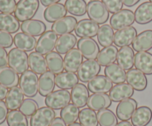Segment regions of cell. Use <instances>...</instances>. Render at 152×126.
<instances>
[{"label": "cell", "instance_id": "obj_56", "mask_svg": "<svg viewBox=\"0 0 152 126\" xmlns=\"http://www.w3.org/2000/svg\"><path fill=\"white\" fill-rule=\"evenodd\" d=\"M68 126H83V125H82L80 123H78V122H74V123L71 124V125H69Z\"/></svg>", "mask_w": 152, "mask_h": 126}, {"label": "cell", "instance_id": "obj_43", "mask_svg": "<svg viewBox=\"0 0 152 126\" xmlns=\"http://www.w3.org/2000/svg\"><path fill=\"white\" fill-rule=\"evenodd\" d=\"M98 122L100 126H117V118L112 111L103 109L98 112Z\"/></svg>", "mask_w": 152, "mask_h": 126}, {"label": "cell", "instance_id": "obj_54", "mask_svg": "<svg viewBox=\"0 0 152 126\" xmlns=\"http://www.w3.org/2000/svg\"><path fill=\"white\" fill-rule=\"evenodd\" d=\"M60 1L61 0H40L41 4L45 7H48V6L52 5V4H56V3Z\"/></svg>", "mask_w": 152, "mask_h": 126}, {"label": "cell", "instance_id": "obj_35", "mask_svg": "<svg viewBox=\"0 0 152 126\" xmlns=\"http://www.w3.org/2000/svg\"><path fill=\"white\" fill-rule=\"evenodd\" d=\"M105 75L112 83L120 84L126 81V73L117 63H111L105 67Z\"/></svg>", "mask_w": 152, "mask_h": 126}, {"label": "cell", "instance_id": "obj_3", "mask_svg": "<svg viewBox=\"0 0 152 126\" xmlns=\"http://www.w3.org/2000/svg\"><path fill=\"white\" fill-rule=\"evenodd\" d=\"M8 65L18 74H23L29 66L28 55L18 48L12 49L8 53Z\"/></svg>", "mask_w": 152, "mask_h": 126}, {"label": "cell", "instance_id": "obj_8", "mask_svg": "<svg viewBox=\"0 0 152 126\" xmlns=\"http://www.w3.org/2000/svg\"><path fill=\"white\" fill-rule=\"evenodd\" d=\"M100 70L101 66L96 60H86L77 71V76L83 83H88L97 76Z\"/></svg>", "mask_w": 152, "mask_h": 126}, {"label": "cell", "instance_id": "obj_42", "mask_svg": "<svg viewBox=\"0 0 152 126\" xmlns=\"http://www.w3.org/2000/svg\"><path fill=\"white\" fill-rule=\"evenodd\" d=\"M80 123L83 126H98L97 114L95 111L86 108L80 111L79 116Z\"/></svg>", "mask_w": 152, "mask_h": 126}, {"label": "cell", "instance_id": "obj_6", "mask_svg": "<svg viewBox=\"0 0 152 126\" xmlns=\"http://www.w3.org/2000/svg\"><path fill=\"white\" fill-rule=\"evenodd\" d=\"M134 22V13L128 9L121 10L114 13L110 19V24L111 27L116 30H120L131 27Z\"/></svg>", "mask_w": 152, "mask_h": 126}, {"label": "cell", "instance_id": "obj_38", "mask_svg": "<svg viewBox=\"0 0 152 126\" xmlns=\"http://www.w3.org/2000/svg\"><path fill=\"white\" fill-rule=\"evenodd\" d=\"M118 50L116 46L111 45L102 49L97 56V62L102 66H107L117 60Z\"/></svg>", "mask_w": 152, "mask_h": 126}, {"label": "cell", "instance_id": "obj_26", "mask_svg": "<svg viewBox=\"0 0 152 126\" xmlns=\"http://www.w3.org/2000/svg\"><path fill=\"white\" fill-rule=\"evenodd\" d=\"M87 105L89 109L99 112L109 108L111 105V100L107 94H93L89 97Z\"/></svg>", "mask_w": 152, "mask_h": 126}, {"label": "cell", "instance_id": "obj_17", "mask_svg": "<svg viewBox=\"0 0 152 126\" xmlns=\"http://www.w3.org/2000/svg\"><path fill=\"white\" fill-rule=\"evenodd\" d=\"M113 83L104 75H98L90 81L88 84V89L94 94L102 93L106 94L113 88Z\"/></svg>", "mask_w": 152, "mask_h": 126}, {"label": "cell", "instance_id": "obj_12", "mask_svg": "<svg viewBox=\"0 0 152 126\" xmlns=\"http://www.w3.org/2000/svg\"><path fill=\"white\" fill-rule=\"evenodd\" d=\"M137 36V31L134 27H129L117 30L114 33V43L117 47H129Z\"/></svg>", "mask_w": 152, "mask_h": 126}, {"label": "cell", "instance_id": "obj_25", "mask_svg": "<svg viewBox=\"0 0 152 126\" xmlns=\"http://www.w3.org/2000/svg\"><path fill=\"white\" fill-rule=\"evenodd\" d=\"M133 50L138 52H146L152 49V30H147L140 32L132 43Z\"/></svg>", "mask_w": 152, "mask_h": 126}, {"label": "cell", "instance_id": "obj_37", "mask_svg": "<svg viewBox=\"0 0 152 126\" xmlns=\"http://www.w3.org/2000/svg\"><path fill=\"white\" fill-rule=\"evenodd\" d=\"M46 61H47L48 68L51 72L55 75L63 72L64 70V60L62 56L57 52H51L46 55Z\"/></svg>", "mask_w": 152, "mask_h": 126}, {"label": "cell", "instance_id": "obj_7", "mask_svg": "<svg viewBox=\"0 0 152 126\" xmlns=\"http://www.w3.org/2000/svg\"><path fill=\"white\" fill-rule=\"evenodd\" d=\"M57 40V35L53 31H46L44 34L40 36V38L37 41V44L35 48L36 52L42 55L51 53L56 48Z\"/></svg>", "mask_w": 152, "mask_h": 126}, {"label": "cell", "instance_id": "obj_22", "mask_svg": "<svg viewBox=\"0 0 152 126\" xmlns=\"http://www.w3.org/2000/svg\"><path fill=\"white\" fill-rule=\"evenodd\" d=\"M137 69L147 75H152V54L148 52H138L134 57Z\"/></svg>", "mask_w": 152, "mask_h": 126}, {"label": "cell", "instance_id": "obj_53", "mask_svg": "<svg viewBox=\"0 0 152 126\" xmlns=\"http://www.w3.org/2000/svg\"><path fill=\"white\" fill-rule=\"evenodd\" d=\"M140 0H123V3L124 4L125 6L129 7H134L136 5Z\"/></svg>", "mask_w": 152, "mask_h": 126}, {"label": "cell", "instance_id": "obj_46", "mask_svg": "<svg viewBox=\"0 0 152 126\" xmlns=\"http://www.w3.org/2000/svg\"><path fill=\"white\" fill-rule=\"evenodd\" d=\"M109 13H116L123 10V0H102Z\"/></svg>", "mask_w": 152, "mask_h": 126}, {"label": "cell", "instance_id": "obj_40", "mask_svg": "<svg viewBox=\"0 0 152 126\" xmlns=\"http://www.w3.org/2000/svg\"><path fill=\"white\" fill-rule=\"evenodd\" d=\"M67 11L76 16H83L87 13V4L85 0H66L65 3Z\"/></svg>", "mask_w": 152, "mask_h": 126}, {"label": "cell", "instance_id": "obj_41", "mask_svg": "<svg viewBox=\"0 0 152 126\" xmlns=\"http://www.w3.org/2000/svg\"><path fill=\"white\" fill-rule=\"evenodd\" d=\"M80 109L74 104H68L61 110L60 117L67 125H71L77 122L80 116Z\"/></svg>", "mask_w": 152, "mask_h": 126}, {"label": "cell", "instance_id": "obj_20", "mask_svg": "<svg viewBox=\"0 0 152 126\" xmlns=\"http://www.w3.org/2000/svg\"><path fill=\"white\" fill-rule=\"evenodd\" d=\"M134 53L132 47H122L117 53V64L124 70H130L134 66Z\"/></svg>", "mask_w": 152, "mask_h": 126}, {"label": "cell", "instance_id": "obj_9", "mask_svg": "<svg viewBox=\"0 0 152 126\" xmlns=\"http://www.w3.org/2000/svg\"><path fill=\"white\" fill-rule=\"evenodd\" d=\"M77 49L87 60H95L99 53V47L92 38H81L77 41Z\"/></svg>", "mask_w": 152, "mask_h": 126}, {"label": "cell", "instance_id": "obj_39", "mask_svg": "<svg viewBox=\"0 0 152 126\" xmlns=\"http://www.w3.org/2000/svg\"><path fill=\"white\" fill-rule=\"evenodd\" d=\"M114 30L109 24H103L99 27L97 33V40L102 47H109L114 43Z\"/></svg>", "mask_w": 152, "mask_h": 126}, {"label": "cell", "instance_id": "obj_34", "mask_svg": "<svg viewBox=\"0 0 152 126\" xmlns=\"http://www.w3.org/2000/svg\"><path fill=\"white\" fill-rule=\"evenodd\" d=\"M20 27L19 21L10 13H0V30L15 33Z\"/></svg>", "mask_w": 152, "mask_h": 126}, {"label": "cell", "instance_id": "obj_44", "mask_svg": "<svg viewBox=\"0 0 152 126\" xmlns=\"http://www.w3.org/2000/svg\"><path fill=\"white\" fill-rule=\"evenodd\" d=\"M7 123L8 126H28L26 116L20 111H10L7 117Z\"/></svg>", "mask_w": 152, "mask_h": 126}, {"label": "cell", "instance_id": "obj_11", "mask_svg": "<svg viewBox=\"0 0 152 126\" xmlns=\"http://www.w3.org/2000/svg\"><path fill=\"white\" fill-rule=\"evenodd\" d=\"M99 24L91 19H84L77 22L75 27L76 35L80 38H93L97 35Z\"/></svg>", "mask_w": 152, "mask_h": 126}, {"label": "cell", "instance_id": "obj_28", "mask_svg": "<svg viewBox=\"0 0 152 126\" xmlns=\"http://www.w3.org/2000/svg\"><path fill=\"white\" fill-rule=\"evenodd\" d=\"M67 10L62 3H56L48 6L44 11V18L47 22L54 23L56 21L65 17Z\"/></svg>", "mask_w": 152, "mask_h": 126}, {"label": "cell", "instance_id": "obj_47", "mask_svg": "<svg viewBox=\"0 0 152 126\" xmlns=\"http://www.w3.org/2000/svg\"><path fill=\"white\" fill-rule=\"evenodd\" d=\"M16 3L15 0H0V12L2 13L12 14L16 10Z\"/></svg>", "mask_w": 152, "mask_h": 126}, {"label": "cell", "instance_id": "obj_51", "mask_svg": "<svg viewBox=\"0 0 152 126\" xmlns=\"http://www.w3.org/2000/svg\"><path fill=\"white\" fill-rule=\"evenodd\" d=\"M67 124L61 117H56L50 126H66Z\"/></svg>", "mask_w": 152, "mask_h": 126}, {"label": "cell", "instance_id": "obj_33", "mask_svg": "<svg viewBox=\"0 0 152 126\" xmlns=\"http://www.w3.org/2000/svg\"><path fill=\"white\" fill-rule=\"evenodd\" d=\"M79 78L74 72H62L56 76V85L61 89H71L78 84Z\"/></svg>", "mask_w": 152, "mask_h": 126}, {"label": "cell", "instance_id": "obj_24", "mask_svg": "<svg viewBox=\"0 0 152 126\" xmlns=\"http://www.w3.org/2000/svg\"><path fill=\"white\" fill-rule=\"evenodd\" d=\"M22 32L32 35L40 36L46 32V25L43 22L37 19H31L22 22L21 24Z\"/></svg>", "mask_w": 152, "mask_h": 126}, {"label": "cell", "instance_id": "obj_57", "mask_svg": "<svg viewBox=\"0 0 152 126\" xmlns=\"http://www.w3.org/2000/svg\"><path fill=\"white\" fill-rule=\"evenodd\" d=\"M91 1H98V0H91Z\"/></svg>", "mask_w": 152, "mask_h": 126}, {"label": "cell", "instance_id": "obj_58", "mask_svg": "<svg viewBox=\"0 0 152 126\" xmlns=\"http://www.w3.org/2000/svg\"><path fill=\"white\" fill-rule=\"evenodd\" d=\"M149 1H150V2L152 3V0H149Z\"/></svg>", "mask_w": 152, "mask_h": 126}, {"label": "cell", "instance_id": "obj_19", "mask_svg": "<svg viewBox=\"0 0 152 126\" xmlns=\"http://www.w3.org/2000/svg\"><path fill=\"white\" fill-rule=\"evenodd\" d=\"M56 85L55 74L47 71L39 78V93L42 97H47L53 92Z\"/></svg>", "mask_w": 152, "mask_h": 126}, {"label": "cell", "instance_id": "obj_16", "mask_svg": "<svg viewBox=\"0 0 152 126\" xmlns=\"http://www.w3.org/2000/svg\"><path fill=\"white\" fill-rule=\"evenodd\" d=\"M77 24V19L74 16H68L54 22L51 26V30L56 35H62L71 33L75 30Z\"/></svg>", "mask_w": 152, "mask_h": 126}, {"label": "cell", "instance_id": "obj_29", "mask_svg": "<svg viewBox=\"0 0 152 126\" xmlns=\"http://www.w3.org/2000/svg\"><path fill=\"white\" fill-rule=\"evenodd\" d=\"M28 62L30 69L37 75H42L47 72V61L42 55L37 52H32L28 57Z\"/></svg>", "mask_w": 152, "mask_h": 126}, {"label": "cell", "instance_id": "obj_36", "mask_svg": "<svg viewBox=\"0 0 152 126\" xmlns=\"http://www.w3.org/2000/svg\"><path fill=\"white\" fill-rule=\"evenodd\" d=\"M77 39L71 33L62 35L58 38L56 44V50L59 54H66L71 51L77 44Z\"/></svg>", "mask_w": 152, "mask_h": 126}, {"label": "cell", "instance_id": "obj_13", "mask_svg": "<svg viewBox=\"0 0 152 126\" xmlns=\"http://www.w3.org/2000/svg\"><path fill=\"white\" fill-rule=\"evenodd\" d=\"M126 81L134 90L142 91L146 89L148 80L145 74L137 69H132L126 73Z\"/></svg>", "mask_w": 152, "mask_h": 126}, {"label": "cell", "instance_id": "obj_14", "mask_svg": "<svg viewBox=\"0 0 152 126\" xmlns=\"http://www.w3.org/2000/svg\"><path fill=\"white\" fill-rule=\"evenodd\" d=\"M63 60L65 70L74 73L83 63V55L78 49L74 48L65 54Z\"/></svg>", "mask_w": 152, "mask_h": 126}, {"label": "cell", "instance_id": "obj_10", "mask_svg": "<svg viewBox=\"0 0 152 126\" xmlns=\"http://www.w3.org/2000/svg\"><path fill=\"white\" fill-rule=\"evenodd\" d=\"M56 113L50 108L42 107L39 109L35 114L31 117L30 120L31 126H50L55 119Z\"/></svg>", "mask_w": 152, "mask_h": 126}, {"label": "cell", "instance_id": "obj_1", "mask_svg": "<svg viewBox=\"0 0 152 126\" xmlns=\"http://www.w3.org/2000/svg\"><path fill=\"white\" fill-rule=\"evenodd\" d=\"M39 7V0H19L16 4L14 15L19 22L31 20Z\"/></svg>", "mask_w": 152, "mask_h": 126}, {"label": "cell", "instance_id": "obj_5", "mask_svg": "<svg viewBox=\"0 0 152 126\" xmlns=\"http://www.w3.org/2000/svg\"><path fill=\"white\" fill-rule=\"evenodd\" d=\"M87 13L89 19L99 24H105L109 18V11L100 1H91L87 4Z\"/></svg>", "mask_w": 152, "mask_h": 126}, {"label": "cell", "instance_id": "obj_15", "mask_svg": "<svg viewBox=\"0 0 152 126\" xmlns=\"http://www.w3.org/2000/svg\"><path fill=\"white\" fill-rule=\"evenodd\" d=\"M137 109V103L134 99H126L119 103L116 109V113L119 120L121 121H128L132 119Z\"/></svg>", "mask_w": 152, "mask_h": 126}, {"label": "cell", "instance_id": "obj_50", "mask_svg": "<svg viewBox=\"0 0 152 126\" xmlns=\"http://www.w3.org/2000/svg\"><path fill=\"white\" fill-rule=\"evenodd\" d=\"M8 64V55L5 49L0 47V67L7 66Z\"/></svg>", "mask_w": 152, "mask_h": 126}, {"label": "cell", "instance_id": "obj_55", "mask_svg": "<svg viewBox=\"0 0 152 126\" xmlns=\"http://www.w3.org/2000/svg\"><path fill=\"white\" fill-rule=\"evenodd\" d=\"M117 126H132V124L129 121H121L117 124Z\"/></svg>", "mask_w": 152, "mask_h": 126}, {"label": "cell", "instance_id": "obj_23", "mask_svg": "<svg viewBox=\"0 0 152 126\" xmlns=\"http://www.w3.org/2000/svg\"><path fill=\"white\" fill-rule=\"evenodd\" d=\"M0 84L7 89L17 86L19 84V74L9 66L0 67Z\"/></svg>", "mask_w": 152, "mask_h": 126}, {"label": "cell", "instance_id": "obj_32", "mask_svg": "<svg viewBox=\"0 0 152 126\" xmlns=\"http://www.w3.org/2000/svg\"><path fill=\"white\" fill-rule=\"evenodd\" d=\"M134 17L139 24H147L152 22V3L145 1L138 6L134 12Z\"/></svg>", "mask_w": 152, "mask_h": 126}, {"label": "cell", "instance_id": "obj_21", "mask_svg": "<svg viewBox=\"0 0 152 126\" xmlns=\"http://www.w3.org/2000/svg\"><path fill=\"white\" fill-rule=\"evenodd\" d=\"M73 104L78 108H83L87 105L89 99V91L83 84H78L72 89L71 93Z\"/></svg>", "mask_w": 152, "mask_h": 126}, {"label": "cell", "instance_id": "obj_31", "mask_svg": "<svg viewBox=\"0 0 152 126\" xmlns=\"http://www.w3.org/2000/svg\"><path fill=\"white\" fill-rule=\"evenodd\" d=\"M24 101V94L19 87L11 88L5 98V103L9 110H17Z\"/></svg>", "mask_w": 152, "mask_h": 126}, {"label": "cell", "instance_id": "obj_18", "mask_svg": "<svg viewBox=\"0 0 152 126\" xmlns=\"http://www.w3.org/2000/svg\"><path fill=\"white\" fill-rule=\"evenodd\" d=\"M134 93V89L129 84L123 83L113 86L110 91L109 97L111 101L117 103L131 98L133 96Z\"/></svg>", "mask_w": 152, "mask_h": 126}, {"label": "cell", "instance_id": "obj_48", "mask_svg": "<svg viewBox=\"0 0 152 126\" xmlns=\"http://www.w3.org/2000/svg\"><path fill=\"white\" fill-rule=\"evenodd\" d=\"M13 38L10 33L5 31L0 30V47L9 48L13 45Z\"/></svg>", "mask_w": 152, "mask_h": 126}, {"label": "cell", "instance_id": "obj_30", "mask_svg": "<svg viewBox=\"0 0 152 126\" xmlns=\"http://www.w3.org/2000/svg\"><path fill=\"white\" fill-rule=\"evenodd\" d=\"M152 119V111L148 106L137 108L132 117V124L134 126H146Z\"/></svg>", "mask_w": 152, "mask_h": 126}, {"label": "cell", "instance_id": "obj_4", "mask_svg": "<svg viewBox=\"0 0 152 126\" xmlns=\"http://www.w3.org/2000/svg\"><path fill=\"white\" fill-rule=\"evenodd\" d=\"M71 100V93L65 89H59L50 93L45 100L46 106L53 110L62 109L68 106Z\"/></svg>", "mask_w": 152, "mask_h": 126}, {"label": "cell", "instance_id": "obj_49", "mask_svg": "<svg viewBox=\"0 0 152 126\" xmlns=\"http://www.w3.org/2000/svg\"><path fill=\"white\" fill-rule=\"evenodd\" d=\"M8 108L3 100H0V125L7 120L8 114Z\"/></svg>", "mask_w": 152, "mask_h": 126}, {"label": "cell", "instance_id": "obj_52", "mask_svg": "<svg viewBox=\"0 0 152 126\" xmlns=\"http://www.w3.org/2000/svg\"><path fill=\"white\" fill-rule=\"evenodd\" d=\"M7 93H8L7 88L0 84V100H3L4 99H5Z\"/></svg>", "mask_w": 152, "mask_h": 126}, {"label": "cell", "instance_id": "obj_45", "mask_svg": "<svg viewBox=\"0 0 152 126\" xmlns=\"http://www.w3.org/2000/svg\"><path fill=\"white\" fill-rule=\"evenodd\" d=\"M39 109V105L32 99H25L19 108V111L26 117H32Z\"/></svg>", "mask_w": 152, "mask_h": 126}, {"label": "cell", "instance_id": "obj_27", "mask_svg": "<svg viewBox=\"0 0 152 126\" xmlns=\"http://www.w3.org/2000/svg\"><path fill=\"white\" fill-rule=\"evenodd\" d=\"M13 42L16 48L25 52L32 51L36 48L37 41L35 37L25 32H19L13 38Z\"/></svg>", "mask_w": 152, "mask_h": 126}, {"label": "cell", "instance_id": "obj_2", "mask_svg": "<svg viewBox=\"0 0 152 126\" xmlns=\"http://www.w3.org/2000/svg\"><path fill=\"white\" fill-rule=\"evenodd\" d=\"M19 88L24 95L34 97L39 91V78L37 74L31 70H27L19 78Z\"/></svg>", "mask_w": 152, "mask_h": 126}]
</instances>
